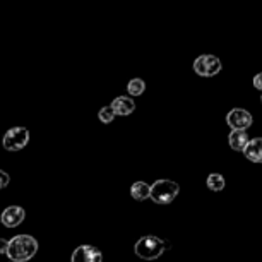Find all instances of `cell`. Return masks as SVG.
Segmentation results:
<instances>
[{
	"label": "cell",
	"mask_w": 262,
	"mask_h": 262,
	"mask_svg": "<svg viewBox=\"0 0 262 262\" xmlns=\"http://www.w3.org/2000/svg\"><path fill=\"white\" fill-rule=\"evenodd\" d=\"M144 91H146V82L142 81L141 77H134V79H130V81H128L127 93L130 96H141Z\"/></svg>",
	"instance_id": "14"
},
{
	"label": "cell",
	"mask_w": 262,
	"mask_h": 262,
	"mask_svg": "<svg viewBox=\"0 0 262 262\" xmlns=\"http://www.w3.org/2000/svg\"><path fill=\"white\" fill-rule=\"evenodd\" d=\"M260 103H262V93H260Z\"/></svg>",
	"instance_id": "19"
},
{
	"label": "cell",
	"mask_w": 262,
	"mask_h": 262,
	"mask_svg": "<svg viewBox=\"0 0 262 262\" xmlns=\"http://www.w3.org/2000/svg\"><path fill=\"white\" fill-rule=\"evenodd\" d=\"M103 254L95 245H79L72 252L71 262H101Z\"/></svg>",
	"instance_id": "7"
},
{
	"label": "cell",
	"mask_w": 262,
	"mask_h": 262,
	"mask_svg": "<svg viewBox=\"0 0 262 262\" xmlns=\"http://www.w3.org/2000/svg\"><path fill=\"white\" fill-rule=\"evenodd\" d=\"M112 110L115 112V115H122V117H125V115H130V113H134L136 110V103L132 98H128V96H118L115 98V100L112 101Z\"/></svg>",
	"instance_id": "9"
},
{
	"label": "cell",
	"mask_w": 262,
	"mask_h": 262,
	"mask_svg": "<svg viewBox=\"0 0 262 262\" xmlns=\"http://www.w3.org/2000/svg\"><path fill=\"white\" fill-rule=\"evenodd\" d=\"M24 217H26V212H24L23 207L11 206V207H7V209L2 212L0 221H2V225L7 226V228H16V226H19L23 223Z\"/></svg>",
	"instance_id": "8"
},
{
	"label": "cell",
	"mask_w": 262,
	"mask_h": 262,
	"mask_svg": "<svg viewBox=\"0 0 262 262\" xmlns=\"http://www.w3.org/2000/svg\"><path fill=\"white\" fill-rule=\"evenodd\" d=\"M206 185H207V189L212 192H221L226 187V180L221 173H211L206 180Z\"/></svg>",
	"instance_id": "13"
},
{
	"label": "cell",
	"mask_w": 262,
	"mask_h": 262,
	"mask_svg": "<svg viewBox=\"0 0 262 262\" xmlns=\"http://www.w3.org/2000/svg\"><path fill=\"white\" fill-rule=\"evenodd\" d=\"M252 84H254V88L257 91H262V72L255 74L254 79H252Z\"/></svg>",
	"instance_id": "17"
},
{
	"label": "cell",
	"mask_w": 262,
	"mask_h": 262,
	"mask_svg": "<svg viewBox=\"0 0 262 262\" xmlns=\"http://www.w3.org/2000/svg\"><path fill=\"white\" fill-rule=\"evenodd\" d=\"M38 252V242L36 238L29 235H17L7 244V257L12 262H26L33 259Z\"/></svg>",
	"instance_id": "1"
},
{
	"label": "cell",
	"mask_w": 262,
	"mask_h": 262,
	"mask_svg": "<svg viewBox=\"0 0 262 262\" xmlns=\"http://www.w3.org/2000/svg\"><path fill=\"white\" fill-rule=\"evenodd\" d=\"M226 123L231 127V130H249L254 123V117L245 108H233L226 115Z\"/></svg>",
	"instance_id": "6"
},
{
	"label": "cell",
	"mask_w": 262,
	"mask_h": 262,
	"mask_svg": "<svg viewBox=\"0 0 262 262\" xmlns=\"http://www.w3.org/2000/svg\"><path fill=\"white\" fill-rule=\"evenodd\" d=\"M7 244H9L7 240L0 238V254H6V252H7Z\"/></svg>",
	"instance_id": "18"
},
{
	"label": "cell",
	"mask_w": 262,
	"mask_h": 262,
	"mask_svg": "<svg viewBox=\"0 0 262 262\" xmlns=\"http://www.w3.org/2000/svg\"><path fill=\"white\" fill-rule=\"evenodd\" d=\"M249 141H250V137H249V132H247V130H231L230 132L228 142H230V147L233 151L244 152L245 146L249 144Z\"/></svg>",
	"instance_id": "11"
},
{
	"label": "cell",
	"mask_w": 262,
	"mask_h": 262,
	"mask_svg": "<svg viewBox=\"0 0 262 262\" xmlns=\"http://www.w3.org/2000/svg\"><path fill=\"white\" fill-rule=\"evenodd\" d=\"M130 195L136 201H146L151 195V185H147L146 182H136L130 187Z\"/></svg>",
	"instance_id": "12"
},
{
	"label": "cell",
	"mask_w": 262,
	"mask_h": 262,
	"mask_svg": "<svg viewBox=\"0 0 262 262\" xmlns=\"http://www.w3.org/2000/svg\"><path fill=\"white\" fill-rule=\"evenodd\" d=\"M244 155L252 163H262V137H254L245 146Z\"/></svg>",
	"instance_id": "10"
},
{
	"label": "cell",
	"mask_w": 262,
	"mask_h": 262,
	"mask_svg": "<svg viewBox=\"0 0 262 262\" xmlns=\"http://www.w3.org/2000/svg\"><path fill=\"white\" fill-rule=\"evenodd\" d=\"M223 63L216 55H201L194 60V72L201 77H214L221 72Z\"/></svg>",
	"instance_id": "4"
},
{
	"label": "cell",
	"mask_w": 262,
	"mask_h": 262,
	"mask_svg": "<svg viewBox=\"0 0 262 262\" xmlns=\"http://www.w3.org/2000/svg\"><path fill=\"white\" fill-rule=\"evenodd\" d=\"M29 142V132L26 127H12L6 132L2 139V146L7 151H21Z\"/></svg>",
	"instance_id": "5"
},
{
	"label": "cell",
	"mask_w": 262,
	"mask_h": 262,
	"mask_svg": "<svg viewBox=\"0 0 262 262\" xmlns=\"http://www.w3.org/2000/svg\"><path fill=\"white\" fill-rule=\"evenodd\" d=\"M98 118H100L103 123H112L115 120V112L112 110V106H105L98 112Z\"/></svg>",
	"instance_id": "15"
},
{
	"label": "cell",
	"mask_w": 262,
	"mask_h": 262,
	"mask_svg": "<svg viewBox=\"0 0 262 262\" xmlns=\"http://www.w3.org/2000/svg\"><path fill=\"white\" fill-rule=\"evenodd\" d=\"M180 192V187L177 182L173 180H156L155 184L151 185V195L149 199L156 204H170L177 199Z\"/></svg>",
	"instance_id": "3"
},
{
	"label": "cell",
	"mask_w": 262,
	"mask_h": 262,
	"mask_svg": "<svg viewBox=\"0 0 262 262\" xmlns=\"http://www.w3.org/2000/svg\"><path fill=\"white\" fill-rule=\"evenodd\" d=\"M9 182H11V177H9L6 171L0 170V189H6L9 185Z\"/></svg>",
	"instance_id": "16"
},
{
	"label": "cell",
	"mask_w": 262,
	"mask_h": 262,
	"mask_svg": "<svg viewBox=\"0 0 262 262\" xmlns=\"http://www.w3.org/2000/svg\"><path fill=\"white\" fill-rule=\"evenodd\" d=\"M168 249H170V244L166 240H161L160 236L155 235H146L137 240L134 252L137 257H141L144 260H155L165 254Z\"/></svg>",
	"instance_id": "2"
}]
</instances>
